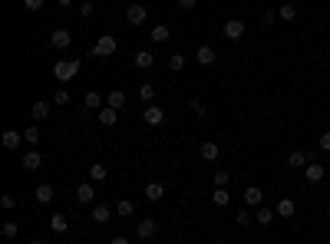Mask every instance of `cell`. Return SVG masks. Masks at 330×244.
I'll return each mask as SVG.
<instances>
[{
    "instance_id": "7a4b0ae2",
    "label": "cell",
    "mask_w": 330,
    "mask_h": 244,
    "mask_svg": "<svg viewBox=\"0 0 330 244\" xmlns=\"http://www.w3.org/2000/svg\"><path fill=\"white\" fill-rule=\"evenodd\" d=\"M119 50V43H116V37H109V33H103L99 40H96V46H93V57L96 60H106V57H112V53Z\"/></svg>"
},
{
    "instance_id": "30bf717a",
    "label": "cell",
    "mask_w": 330,
    "mask_h": 244,
    "mask_svg": "<svg viewBox=\"0 0 330 244\" xmlns=\"http://www.w3.org/2000/svg\"><path fill=\"white\" fill-rule=\"evenodd\" d=\"M261 201H264V192L258 185H248V188H244V205H248V208H261Z\"/></svg>"
},
{
    "instance_id": "7402d4cb",
    "label": "cell",
    "mask_w": 330,
    "mask_h": 244,
    "mask_svg": "<svg viewBox=\"0 0 330 244\" xmlns=\"http://www.w3.org/2000/svg\"><path fill=\"white\" fill-rule=\"evenodd\" d=\"M162 195H165V185L162 182H149V185H145V198H149V201H159Z\"/></svg>"
},
{
    "instance_id": "1f68e13d",
    "label": "cell",
    "mask_w": 330,
    "mask_h": 244,
    "mask_svg": "<svg viewBox=\"0 0 330 244\" xmlns=\"http://www.w3.org/2000/svg\"><path fill=\"white\" fill-rule=\"evenodd\" d=\"M20 145V132L17 129H7L4 132V149H17Z\"/></svg>"
},
{
    "instance_id": "e0dca14e",
    "label": "cell",
    "mask_w": 330,
    "mask_h": 244,
    "mask_svg": "<svg viewBox=\"0 0 330 244\" xmlns=\"http://www.w3.org/2000/svg\"><path fill=\"white\" fill-rule=\"evenodd\" d=\"M30 116H33L37 122H43L46 116H50V102H46V99H37V102L30 106Z\"/></svg>"
},
{
    "instance_id": "8fae6325",
    "label": "cell",
    "mask_w": 330,
    "mask_h": 244,
    "mask_svg": "<svg viewBox=\"0 0 330 244\" xmlns=\"http://www.w3.org/2000/svg\"><path fill=\"white\" fill-rule=\"evenodd\" d=\"M76 201H80V205H93V201H96V188H93V182H83L80 188H76Z\"/></svg>"
},
{
    "instance_id": "83f0119b",
    "label": "cell",
    "mask_w": 330,
    "mask_h": 244,
    "mask_svg": "<svg viewBox=\"0 0 330 244\" xmlns=\"http://www.w3.org/2000/svg\"><path fill=\"white\" fill-rule=\"evenodd\" d=\"M33 195H37L40 205H46V201H53V185H37V192H33Z\"/></svg>"
},
{
    "instance_id": "3957f363",
    "label": "cell",
    "mask_w": 330,
    "mask_h": 244,
    "mask_svg": "<svg viewBox=\"0 0 330 244\" xmlns=\"http://www.w3.org/2000/svg\"><path fill=\"white\" fill-rule=\"evenodd\" d=\"M244 30H248V26H244V20H241V17H231V20H224V37H228L231 43H238V40L244 37Z\"/></svg>"
},
{
    "instance_id": "60d3db41",
    "label": "cell",
    "mask_w": 330,
    "mask_h": 244,
    "mask_svg": "<svg viewBox=\"0 0 330 244\" xmlns=\"http://www.w3.org/2000/svg\"><path fill=\"white\" fill-rule=\"evenodd\" d=\"M274 20H277V13H274V10H268V13H261V23H264V26H271V23H274Z\"/></svg>"
},
{
    "instance_id": "8d00e7d4",
    "label": "cell",
    "mask_w": 330,
    "mask_h": 244,
    "mask_svg": "<svg viewBox=\"0 0 330 244\" xmlns=\"http://www.w3.org/2000/svg\"><path fill=\"white\" fill-rule=\"evenodd\" d=\"M66 102H69V93L66 89H56L53 93V106H66Z\"/></svg>"
},
{
    "instance_id": "7c38bea8",
    "label": "cell",
    "mask_w": 330,
    "mask_h": 244,
    "mask_svg": "<svg viewBox=\"0 0 330 244\" xmlns=\"http://www.w3.org/2000/svg\"><path fill=\"white\" fill-rule=\"evenodd\" d=\"M145 122H149L152 129H156V125H162V122H165V113H162V106L149 102V106H145Z\"/></svg>"
},
{
    "instance_id": "f1b7e54d",
    "label": "cell",
    "mask_w": 330,
    "mask_h": 244,
    "mask_svg": "<svg viewBox=\"0 0 330 244\" xmlns=\"http://www.w3.org/2000/svg\"><path fill=\"white\" fill-rule=\"evenodd\" d=\"M139 99L142 102H156V86H152V83H142V86H139Z\"/></svg>"
},
{
    "instance_id": "52a82bcc",
    "label": "cell",
    "mask_w": 330,
    "mask_h": 244,
    "mask_svg": "<svg viewBox=\"0 0 330 244\" xmlns=\"http://www.w3.org/2000/svg\"><path fill=\"white\" fill-rule=\"evenodd\" d=\"M304 175H307V182H311V185H317V182H324V178H327V169L320 162H307Z\"/></svg>"
},
{
    "instance_id": "44dd1931",
    "label": "cell",
    "mask_w": 330,
    "mask_h": 244,
    "mask_svg": "<svg viewBox=\"0 0 330 244\" xmlns=\"http://www.w3.org/2000/svg\"><path fill=\"white\" fill-rule=\"evenodd\" d=\"M106 178H109V172H106V165H103V162L89 165V182H106Z\"/></svg>"
},
{
    "instance_id": "f6af8a7d",
    "label": "cell",
    "mask_w": 330,
    "mask_h": 244,
    "mask_svg": "<svg viewBox=\"0 0 330 244\" xmlns=\"http://www.w3.org/2000/svg\"><path fill=\"white\" fill-rule=\"evenodd\" d=\"M195 4H198V0H179V7H182V10H192Z\"/></svg>"
},
{
    "instance_id": "484cf974",
    "label": "cell",
    "mask_w": 330,
    "mask_h": 244,
    "mask_svg": "<svg viewBox=\"0 0 330 244\" xmlns=\"http://www.w3.org/2000/svg\"><path fill=\"white\" fill-rule=\"evenodd\" d=\"M50 228H53L56 234H66V228H69V225H66V214H60V211H56L53 218H50Z\"/></svg>"
},
{
    "instance_id": "4dcf8cb0",
    "label": "cell",
    "mask_w": 330,
    "mask_h": 244,
    "mask_svg": "<svg viewBox=\"0 0 330 244\" xmlns=\"http://www.w3.org/2000/svg\"><path fill=\"white\" fill-rule=\"evenodd\" d=\"M136 211V201H129V198H122V201H116V214H122V218H129V214Z\"/></svg>"
},
{
    "instance_id": "7bdbcfd3",
    "label": "cell",
    "mask_w": 330,
    "mask_h": 244,
    "mask_svg": "<svg viewBox=\"0 0 330 244\" xmlns=\"http://www.w3.org/2000/svg\"><path fill=\"white\" fill-rule=\"evenodd\" d=\"M23 7H27V10H40V7H43V0H23Z\"/></svg>"
},
{
    "instance_id": "d6a6232c",
    "label": "cell",
    "mask_w": 330,
    "mask_h": 244,
    "mask_svg": "<svg viewBox=\"0 0 330 244\" xmlns=\"http://www.w3.org/2000/svg\"><path fill=\"white\" fill-rule=\"evenodd\" d=\"M23 142H30V145L40 142V125H27L23 129Z\"/></svg>"
},
{
    "instance_id": "c3c4849f",
    "label": "cell",
    "mask_w": 330,
    "mask_h": 244,
    "mask_svg": "<svg viewBox=\"0 0 330 244\" xmlns=\"http://www.w3.org/2000/svg\"><path fill=\"white\" fill-rule=\"evenodd\" d=\"M30 244H43V238H33V241H30Z\"/></svg>"
},
{
    "instance_id": "ee69618b",
    "label": "cell",
    "mask_w": 330,
    "mask_h": 244,
    "mask_svg": "<svg viewBox=\"0 0 330 244\" xmlns=\"http://www.w3.org/2000/svg\"><path fill=\"white\" fill-rule=\"evenodd\" d=\"M188 106H192V109H195V113H198V116H205V113H208V109H205V106H201V102H198V99H192V102H188Z\"/></svg>"
},
{
    "instance_id": "ffe728a7",
    "label": "cell",
    "mask_w": 330,
    "mask_h": 244,
    "mask_svg": "<svg viewBox=\"0 0 330 244\" xmlns=\"http://www.w3.org/2000/svg\"><path fill=\"white\" fill-rule=\"evenodd\" d=\"M277 20L294 23V20H297V7H294V4H281V7H277Z\"/></svg>"
},
{
    "instance_id": "b9f144b4",
    "label": "cell",
    "mask_w": 330,
    "mask_h": 244,
    "mask_svg": "<svg viewBox=\"0 0 330 244\" xmlns=\"http://www.w3.org/2000/svg\"><path fill=\"white\" fill-rule=\"evenodd\" d=\"M320 152H330V132H324V135H320Z\"/></svg>"
},
{
    "instance_id": "7dc6e473",
    "label": "cell",
    "mask_w": 330,
    "mask_h": 244,
    "mask_svg": "<svg viewBox=\"0 0 330 244\" xmlns=\"http://www.w3.org/2000/svg\"><path fill=\"white\" fill-rule=\"evenodd\" d=\"M56 4H60V7H73V0H56Z\"/></svg>"
},
{
    "instance_id": "2e32d148",
    "label": "cell",
    "mask_w": 330,
    "mask_h": 244,
    "mask_svg": "<svg viewBox=\"0 0 330 244\" xmlns=\"http://www.w3.org/2000/svg\"><path fill=\"white\" fill-rule=\"evenodd\" d=\"M274 211L281 214V218H294V214H297V205H294V198H281L274 205Z\"/></svg>"
},
{
    "instance_id": "f35d334b",
    "label": "cell",
    "mask_w": 330,
    "mask_h": 244,
    "mask_svg": "<svg viewBox=\"0 0 330 244\" xmlns=\"http://www.w3.org/2000/svg\"><path fill=\"white\" fill-rule=\"evenodd\" d=\"M235 221H238V225H241V228H248V225H251V214H248V208H241Z\"/></svg>"
},
{
    "instance_id": "603a6c76",
    "label": "cell",
    "mask_w": 330,
    "mask_h": 244,
    "mask_svg": "<svg viewBox=\"0 0 330 244\" xmlns=\"http://www.w3.org/2000/svg\"><path fill=\"white\" fill-rule=\"evenodd\" d=\"M106 106H112V109H122V106H125V93H122V89H112V93L106 96Z\"/></svg>"
},
{
    "instance_id": "ba28073f",
    "label": "cell",
    "mask_w": 330,
    "mask_h": 244,
    "mask_svg": "<svg viewBox=\"0 0 330 244\" xmlns=\"http://www.w3.org/2000/svg\"><path fill=\"white\" fill-rule=\"evenodd\" d=\"M156 231H159V225L152 218H142L136 225V238H142V241H149V238H156Z\"/></svg>"
},
{
    "instance_id": "d6986e66",
    "label": "cell",
    "mask_w": 330,
    "mask_h": 244,
    "mask_svg": "<svg viewBox=\"0 0 330 244\" xmlns=\"http://www.w3.org/2000/svg\"><path fill=\"white\" fill-rule=\"evenodd\" d=\"M103 102H106V96H99L96 89H89V93L83 96V106L86 109H103Z\"/></svg>"
},
{
    "instance_id": "681fc988",
    "label": "cell",
    "mask_w": 330,
    "mask_h": 244,
    "mask_svg": "<svg viewBox=\"0 0 330 244\" xmlns=\"http://www.w3.org/2000/svg\"><path fill=\"white\" fill-rule=\"evenodd\" d=\"M327 214H330V205H327Z\"/></svg>"
},
{
    "instance_id": "74e56055",
    "label": "cell",
    "mask_w": 330,
    "mask_h": 244,
    "mask_svg": "<svg viewBox=\"0 0 330 244\" xmlns=\"http://www.w3.org/2000/svg\"><path fill=\"white\" fill-rule=\"evenodd\" d=\"M168 66H172L175 73H179V69H185V57H182V53H172V60H168Z\"/></svg>"
},
{
    "instance_id": "277c9868",
    "label": "cell",
    "mask_w": 330,
    "mask_h": 244,
    "mask_svg": "<svg viewBox=\"0 0 330 244\" xmlns=\"http://www.w3.org/2000/svg\"><path fill=\"white\" fill-rule=\"evenodd\" d=\"M69 43H73V33H69L66 26H56V30L50 33V46L53 50H66Z\"/></svg>"
},
{
    "instance_id": "4316f807",
    "label": "cell",
    "mask_w": 330,
    "mask_h": 244,
    "mask_svg": "<svg viewBox=\"0 0 330 244\" xmlns=\"http://www.w3.org/2000/svg\"><path fill=\"white\" fill-rule=\"evenodd\" d=\"M231 201V195H228V188H215L212 192V205H218V208H224Z\"/></svg>"
},
{
    "instance_id": "5b68a950",
    "label": "cell",
    "mask_w": 330,
    "mask_h": 244,
    "mask_svg": "<svg viewBox=\"0 0 330 244\" xmlns=\"http://www.w3.org/2000/svg\"><path fill=\"white\" fill-rule=\"evenodd\" d=\"M145 17H149V10H145L142 4H129V7H125V20H129L132 26H142Z\"/></svg>"
},
{
    "instance_id": "9a60e30c",
    "label": "cell",
    "mask_w": 330,
    "mask_h": 244,
    "mask_svg": "<svg viewBox=\"0 0 330 244\" xmlns=\"http://www.w3.org/2000/svg\"><path fill=\"white\" fill-rule=\"evenodd\" d=\"M195 60H198L201 66H215V60H218V53H215L212 46L205 43V46H198V53H195Z\"/></svg>"
},
{
    "instance_id": "6da1fadb",
    "label": "cell",
    "mask_w": 330,
    "mask_h": 244,
    "mask_svg": "<svg viewBox=\"0 0 330 244\" xmlns=\"http://www.w3.org/2000/svg\"><path fill=\"white\" fill-rule=\"evenodd\" d=\"M80 69H83V63L80 60H60L53 66V76L60 83H69V79H76V76H80Z\"/></svg>"
},
{
    "instance_id": "d4e9b609",
    "label": "cell",
    "mask_w": 330,
    "mask_h": 244,
    "mask_svg": "<svg viewBox=\"0 0 330 244\" xmlns=\"http://www.w3.org/2000/svg\"><path fill=\"white\" fill-rule=\"evenodd\" d=\"M0 234H4L7 241H13L20 234V225H17V221H4V225H0Z\"/></svg>"
},
{
    "instance_id": "ab89813d",
    "label": "cell",
    "mask_w": 330,
    "mask_h": 244,
    "mask_svg": "<svg viewBox=\"0 0 330 244\" xmlns=\"http://www.w3.org/2000/svg\"><path fill=\"white\" fill-rule=\"evenodd\" d=\"M93 13H96L93 4H80V17H93Z\"/></svg>"
},
{
    "instance_id": "836d02e7",
    "label": "cell",
    "mask_w": 330,
    "mask_h": 244,
    "mask_svg": "<svg viewBox=\"0 0 330 244\" xmlns=\"http://www.w3.org/2000/svg\"><path fill=\"white\" fill-rule=\"evenodd\" d=\"M152 40H156V43H165V40H168V26H165V23L152 26Z\"/></svg>"
},
{
    "instance_id": "ac0fdd59",
    "label": "cell",
    "mask_w": 330,
    "mask_h": 244,
    "mask_svg": "<svg viewBox=\"0 0 330 244\" xmlns=\"http://www.w3.org/2000/svg\"><path fill=\"white\" fill-rule=\"evenodd\" d=\"M136 66L139 69H152V66H156V53H152V50H139L136 53Z\"/></svg>"
},
{
    "instance_id": "8992f818",
    "label": "cell",
    "mask_w": 330,
    "mask_h": 244,
    "mask_svg": "<svg viewBox=\"0 0 330 244\" xmlns=\"http://www.w3.org/2000/svg\"><path fill=\"white\" fill-rule=\"evenodd\" d=\"M20 165H23L27 172H37V169H43V155H40L37 149H30V152H23V158H20Z\"/></svg>"
},
{
    "instance_id": "5bb4252c",
    "label": "cell",
    "mask_w": 330,
    "mask_h": 244,
    "mask_svg": "<svg viewBox=\"0 0 330 244\" xmlns=\"http://www.w3.org/2000/svg\"><path fill=\"white\" fill-rule=\"evenodd\" d=\"M198 155H201V162H215V158L221 155V149H218V142H201V149H198Z\"/></svg>"
},
{
    "instance_id": "d590c367",
    "label": "cell",
    "mask_w": 330,
    "mask_h": 244,
    "mask_svg": "<svg viewBox=\"0 0 330 244\" xmlns=\"http://www.w3.org/2000/svg\"><path fill=\"white\" fill-rule=\"evenodd\" d=\"M0 208H4V211H13V208H17V195H4V198H0Z\"/></svg>"
},
{
    "instance_id": "cb8c5ba5",
    "label": "cell",
    "mask_w": 330,
    "mask_h": 244,
    "mask_svg": "<svg viewBox=\"0 0 330 244\" xmlns=\"http://www.w3.org/2000/svg\"><path fill=\"white\" fill-rule=\"evenodd\" d=\"M274 214H277L274 208H264V205H261V208H258V225H261V228H268L271 221H274Z\"/></svg>"
},
{
    "instance_id": "f546056e",
    "label": "cell",
    "mask_w": 330,
    "mask_h": 244,
    "mask_svg": "<svg viewBox=\"0 0 330 244\" xmlns=\"http://www.w3.org/2000/svg\"><path fill=\"white\" fill-rule=\"evenodd\" d=\"M116 113H119V109L103 106V109H99V122H103V125H116Z\"/></svg>"
},
{
    "instance_id": "e575fe53",
    "label": "cell",
    "mask_w": 330,
    "mask_h": 244,
    "mask_svg": "<svg viewBox=\"0 0 330 244\" xmlns=\"http://www.w3.org/2000/svg\"><path fill=\"white\" fill-rule=\"evenodd\" d=\"M212 178H215V188H228V182H231V175H228V172H221V169L215 172Z\"/></svg>"
},
{
    "instance_id": "4fadbf2b",
    "label": "cell",
    "mask_w": 330,
    "mask_h": 244,
    "mask_svg": "<svg viewBox=\"0 0 330 244\" xmlns=\"http://www.w3.org/2000/svg\"><path fill=\"white\" fill-rule=\"evenodd\" d=\"M112 214H116V208L103 205V201H99V205H93V221H96V225H106V221L112 218Z\"/></svg>"
},
{
    "instance_id": "9c48e42d",
    "label": "cell",
    "mask_w": 330,
    "mask_h": 244,
    "mask_svg": "<svg viewBox=\"0 0 330 244\" xmlns=\"http://www.w3.org/2000/svg\"><path fill=\"white\" fill-rule=\"evenodd\" d=\"M307 162H311V152L307 149H294L291 155H287V165H291V169H307Z\"/></svg>"
},
{
    "instance_id": "bcb514c9",
    "label": "cell",
    "mask_w": 330,
    "mask_h": 244,
    "mask_svg": "<svg viewBox=\"0 0 330 244\" xmlns=\"http://www.w3.org/2000/svg\"><path fill=\"white\" fill-rule=\"evenodd\" d=\"M109 244H132V241H129V238H125V234H116V238H112Z\"/></svg>"
}]
</instances>
